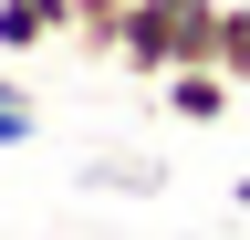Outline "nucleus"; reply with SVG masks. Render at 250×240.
Wrapping results in <instances>:
<instances>
[{
	"label": "nucleus",
	"mask_w": 250,
	"mask_h": 240,
	"mask_svg": "<svg viewBox=\"0 0 250 240\" xmlns=\"http://www.w3.org/2000/svg\"><path fill=\"white\" fill-rule=\"evenodd\" d=\"M219 21L229 0H125V73H177V63H219Z\"/></svg>",
	"instance_id": "obj_1"
},
{
	"label": "nucleus",
	"mask_w": 250,
	"mask_h": 240,
	"mask_svg": "<svg viewBox=\"0 0 250 240\" xmlns=\"http://www.w3.org/2000/svg\"><path fill=\"white\" fill-rule=\"evenodd\" d=\"M240 94H250V84H240L229 63H177V73H156V105H167L177 126H219Z\"/></svg>",
	"instance_id": "obj_2"
},
{
	"label": "nucleus",
	"mask_w": 250,
	"mask_h": 240,
	"mask_svg": "<svg viewBox=\"0 0 250 240\" xmlns=\"http://www.w3.org/2000/svg\"><path fill=\"white\" fill-rule=\"evenodd\" d=\"M62 21H73V0H0V52H42L62 42Z\"/></svg>",
	"instance_id": "obj_3"
},
{
	"label": "nucleus",
	"mask_w": 250,
	"mask_h": 240,
	"mask_svg": "<svg viewBox=\"0 0 250 240\" xmlns=\"http://www.w3.org/2000/svg\"><path fill=\"white\" fill-rule=\"evenodd\" d=\"M62 42H73V52H104V63H115V42H125V0H73Z\"/></svg>",
	"instance_id": "obj_4"
},
{
	"label": "nucleus",
	"mask_w": 250,
	"mask_h": 240,
	"mask_svg": "<svg viewBox=\"0 0 250 240\" xmlns=\"http://www.w3.org/2000/svg\"><path fill=\"white\" fill-rule=\"evenodd\" d=\"M31 136H42V105H31V84L0 73V146H31Z\"/></svg>",
	"instance_id": "obj_5"
},
{
	"label": "nucleus",
	"mask_w": 250,
	"mask_h": 240,
	"mask_svg": "<svg viewBox=\"0 0 250 240\" xmlns=\"http://www.w3.org/2000/svg\"><path fill=\"white\" fill-rule=\"evenodd\" d=\"M219 63H229V73L250 84V0H240V11H229V21H219Z\"/></svg>",
	"instance_id": "obj_6"
},
{
	"label": "nucleus",
	"mask_w": 250,
	"mask_h": 240,
	"mask_svg": "<svg viewBox=\"0 0 250 240\" xmlns=\"http://www.w3.org/2000/svg\"><path fill=\"white\" fill-rule=\"evenodd\" d=\"M229 209H250V177H229Z\"/></svg>",
	"instance_id": "obj_7"
}]
</instances>
